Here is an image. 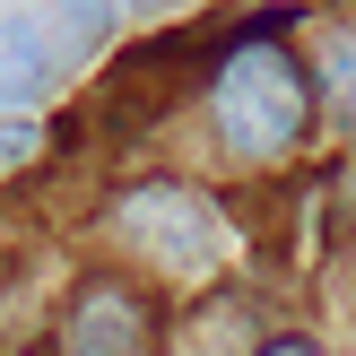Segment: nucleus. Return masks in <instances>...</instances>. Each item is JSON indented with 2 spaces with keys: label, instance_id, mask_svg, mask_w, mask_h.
<instances>
[{
  "label": "nucleus",
  "instance_id": "obj_4",
  "mask_svg": "<svg viewBox=\"0 0 356 356\" xmlns=\"http://www.w3.org/2000/svg\"><path fill=\"white\" fill-rule=\"evenodd\" d=\"M52 79V35L35 17H0V104H35Z\"/></svg>",
  "mask_w": 356,
  "mask_h": 356
},
{
  "label": "nucleus",
  "instance_id": "obj_5",
  "mask_svg": "<svg viewBox=\"0 0 356 356\" xmlns=\"http://www.w3.org/2000/svg\"><path fill=\"white\" fill-rule=\"evenodd\" d=\"M313 96L330 104V122H348L356 131V26H339V35H322V52H313Z\"/></svg>",
  "mask_w": 356,
  "mask_h": 356
},
{
  "label": "nucleus",
  "instance_id": "obj_1",
  "mask_svg": "<svg viewBox=\"0 0 356 356\" xmlns=\"http://www.w3.org/2000/svg\"><path fill=\"white\" fill-rule=\"evenodd\" d=\"M209 113H218V139L235 156L270 165L313 131V79L278 35H243L218 61V79H209Z\"/></svg>",
  "mask_w": 356,
  "mask_h": 356
},
{
  "label": "nucleus",
  "instance_id": "obj_6",
  "mask_svg": "<svg viewBox=\"0 0 356 356\" xmlns=\"http://www.w3.org/2000/svg\"><path fill=\"white\" fill-rule=\"evenodd\" d=\"M26 148H35V122L9 113V122H0V156H26Z\"/></svg>",
  "mask_w": 356,
  "mask_h": 356
},
{
  "label": "nucleus",
  "instance_id": "obj_2",
  "mask_svg": "<svg viewBox=\"0 0 356 356\" xmlns=\"http://www.w3.org/2000/svg\"><path fill=\"white\" fill-rule=\"evenodd\" d=\"M113 235L131 243L139 261H165V270H209L226 243L218 209H209L200 183H183V174H148V183H131L113 200Z\"/></svg>",
  "mask_w": 356,
  "mask_h": 356
},
{
  "label": "nucleus",
  "instance_id": "obj_3",
  "mask_svg": "<svg viewBox=\"0 0 356 356\" xmlns=\"http://www.w3.org/2000/svg\"><path fill=\"white\" fill-rule=\"evenodd\" d=\"M61 348L70 356H148L156 348V305L131 278H87L61 313Z\"/></svg>",
  "mask_w": 356,
  "mask_h": 356
},
{
  "label": "nucleus",
  "instance_id": "obj_7",
  "mask_svg": "<svg viewBox=\"0 0 356 356\" xmlns=\"http://www.w3.org/2000/svg\"><path fill=\"white\" fill-rule=\"evenodd\" d=\"M252 356H322V348H313V339H261Z\"/></svg>",
  "mask_w": 356,
  "mask_h": 356
}]
</instances>
